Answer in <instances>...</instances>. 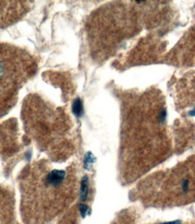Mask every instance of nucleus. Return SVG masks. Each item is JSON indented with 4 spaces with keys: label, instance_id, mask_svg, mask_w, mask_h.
<instances>
[{
    "label": "nucleus",
    "instance_id": "nucleus-4",
    "mask_svg": "<svg viewBox=\"0 0 195 224\" xmlns=\"http://www.w3.org/2000/svg\"><path fill=\"white\" fill-rule=\"evenodd\" d=\"M34 63L25 52L7 45H1V107L13 106L14 96L31 73Z\"/></svg>",
    "mask_w": 195,
    "mask_h": 224
},
{
    "label": "nucleus",
    "instance_id": "nucleus-1",
    "mask_svg": "<svg viewBox=\"0 0 195 224\" xmlns=\"http://www.w3.org/2000/svg\"><path fill=\"white\" fill-rule=\"evenodd\" d=\"M122 122L126 174L139 175L166 153V109L162 95L145 92L127 102Z\"/></svg>",
    "mask_w": 195,
    "mask_h": 224
},
{
    "label": "nucleus",
    "instance_id": "nucleus-3",
    "mask_svg": "<svg viewBox=\"0 0 195 224\" xmlns=\"http://www.w3.org/2000/svg\"><path fill=\"white\" fill-rule=\"evenodd\" d=\"M140 197L149 204L166 207L195 201V155L174 166L158 172L140 184Z\"/></svg>",
    "mask_w": 195,
    "mask_h": 224
},
{
    "label": "nucleus",
    "instance_id": "nucleus-2",
    "mask_svg": "<svg viewBox=\"0 0 195 224\" xmlns=\"http://www.w3.org/2000/svg\"><path fill=\"white\" fill-rule=\"evenodd\" d=\"M78 176L73 170L54 168L45 161L33 165L21 184L22 212L30 223L52 220L78 194Z\"/></svg>",
    "mask_w": 195,
    "mask_h": 224
}]
</instances>
